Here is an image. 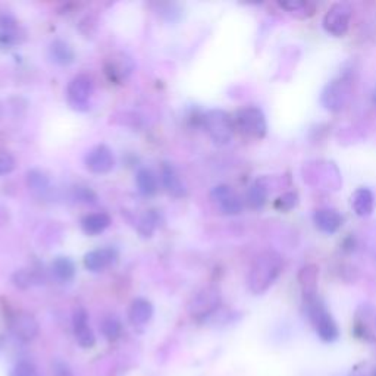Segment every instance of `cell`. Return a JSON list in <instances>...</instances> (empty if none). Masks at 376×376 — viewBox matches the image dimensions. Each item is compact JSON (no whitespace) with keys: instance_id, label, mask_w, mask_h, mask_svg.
Returning <instances> with one entry per match:
<instances>
[{"instance_id":"1","label":"cell","mask_w":376,"mask_h":376,"mask_svg":"<svg viewBox=\"0 0 376 376\" xmlns=\"http://www.w3.org/2000/svg\"><path fill=\"white\" fill-rule=\"evenodd\" d=\"M283 268L284 260L276 252L266 250L260 253L254 259L247 275L249 290L256 294V296L265 294L275 284L278 278H280Z\"/></svg>"},{"instance_id":"2","label":"cell","mask_w":376,"mask_h":376,"mask_svg":"<svg viewBox=\"0 0 376 376\" xmlns=\"http://www.w3.org/2000/svg\"><path fill=\"white\" fill-rule=\"evenodd\" d=\"M304 296V313L313 326L316 335L323 342H335L339 338V328L332 318L331 312L323 303V300L318 296V292L303 294Z\"/></svg>"},{"instance_id":"3","label":"cell","mask_w":376,"mask_h":376,"mask_svg":"<svg viewBox=\"0 0 376 376\" xmlns=\"http://www.w3.org/2000/svg\"><path fill=\"white\" fill-rule=\"evenodd\" d=\"M203 125L210 140L216 145H226L234 137V119L222 109H212L205 113Z\"/></svg>"},{"instance_id":"4","label":"cell","mask_w":376,"mask_h":376,"mask_svg":"<svg viewBox=\"0 0 376 376\" xmlns=\"http://www.w3.org/2000/svg\"><path fill=\"white\" fill-rule=\"evenodd\" d=\"M222 304L219 290L214 287H206L195 292L188 303V315L197 322H203L214 316Z\"/></svg>"},{"instance_id":"5","label":"cell","mask_w":376,"mask_h":376,"mask_svg":"<svg viewBox=\"0 0 376 376\" xmlns=\"http://www.w3.org/2000/svg\"><path fill=\"white\" fill-rule=\"evenodd\" d=\"M234 125L241 134L250 138H264L268 133V124L264 112L256 106L240 109L234 117Z\"/></svg>"},{"instance_id":"6","label":"cell","mask_w":376,"mask_h":376,"mask_svg":"<svg viewBox=\"0 0 376 376\" xmlns=\"http://www.w3.org/2000/svg\"><path fill=\"white\" fill-rule=\"evenodd\" d=\"M93 93V79L86 74H79L70 81L67 87V102L74 110L84 112L90 108Z\"/></svg>"},{"instance_id":"7","label":"cell","mask_w":376,"mask_h":376,"mask_svg":"<svg viewBox=\"0 0 376 376\" xmlns=\"http://www.w3.org/2000/svg\"><path fill=\"white\" fill-rule=\"evenodd\" d=\"M354 335L368 344H376V307L363 303L357 307L353 319Z\"/></svg>"},{"instance_id":"8","label":"cell","mask_w":376,"mask_h":376,"mask_svg":"<svg viewBox=\"0 0 376 376\" xmlns=\"http://www.w3.org/2000/svg\"><path fill=\"white\" fill-rule=\"evenodd\" d=\"M351 91L350 79L347 77H339L332 79L331 83L326 84L322 91L320 102L326 110L339 112L349 102Z\"/></svg>"},{"instance_id":"9","label":"cell","mask_w":376,"mask_h":376,"mask_svg":"<svg viewBox=\"0 0 376 376\" xmlns=\"http://www.w3.org/2000/svg\"><path fill=\"white\" fill-rule=\"evenodd\" d=\"M351 20V8L347 4H335L323 16V28L334 37L347 34Z\"/></svg>"},{"instance_id":"10","label":"cell","mask_w":376,"mask_h":376,"mask_svg":"<svg viewBox=\"0 0 376 376\" xmlns=\"http://www.w3.org/2000/svg\"><path fill=\"white\" fill-rule=\"evenodd\" d=\"M9 330L12 335L21 342H31L40 332V325L34 315L28 312L15 313L9 320Z\"/></svg>"},{"instance_id":"11","label":"cell","mask_w":376,"mask_h":376,"mask_svg":"<svg viewBox=\"0 0 376 376\" xmlns=\"http://www.w3.org/2000/svg\"><path fill=\"white\" fill-rule=\"evenodd\" d=\"M136 68L134 60L124 52L113 53L105 62V74L115 84H122Z\"/></svg>"},{"instance_id":"12","label":"cell","mask_w":376,"mask_h":376,"mask_svg":"<svg viewBox=\"0 0 376 376\" xmlns=\"http://www.w3.org/2000/svg\"><path fill=\"white\" fill-rule=\"evenodd\" d=\"M210 199L225 215H238L242 212V200L230 186H216L210 191Z\"/></svg>"},{"instance_id":"13","label":"cell","mask_w":376,"mask_h":376,"mask_svg":"<svg viewBox=\"0 0 376 376\" xmlns=\"http://www.w3.org/2000/svg\"><path fill=\"white\" fill-rule=\"evenodd\" d=\"M86 168L96 175L109 174L115 167V156L105 144H99L86 155Z\"/></svg>"},{"instance_id":"14","label":"cell","mask_w":376,"mask_h":376,"mask_svg":"<svg viewBox=\"0 0 376 376\" xmlns=\"http://www.w3.org/2000/svg\"><path fill=\"white\" fill-rule=\"evenodd\" d=\"M72 331L78 344L83 349H91L96 344V335L89 323V315L84 307H77L72 313Z\"/></svg>"},{"instance_id":"15","label":"cell","mask_w":376,"mask_h":376,"mask_svg":"<svg viewBox=\"0 0 376 376\" xmlns=\"http://www.w3.org/2000/svg\"><path fill=\"white\" fill-rule=\"evenodd\" d=\"M118 260V252L113 247H102L89 252L84 256V266L90 272H102Z\"/></svg>"},{"instance_id":"16","label":"cell","mask_w":376,"mask_h":376,"mask_svg":"<svg viewBox=\"0 0 376 376\" xmlns=\"http://www.w3.org/2000/svg\"><path fill=\"white\" fill-rule=\"evenodd\" d=\"M313 222L319 231L325 234H335L342 225V218L335 209L320 207L315 210Z\"/></svg>"},{"instance_id":"17","label":"cell","mask_w":376,"mask_h":376,"mask_svg":"<svg viewBox=\"0 0 376 376\" xmlns=\"http://www.w3.org/2000/svg\"><path fill=\"white\" fill-rule=\"evenodd\" d=\"M160 175H162L163 187H165V190L172 195V197H175V199L186 197V195H187V187H186L181 176L178 175V172L175 171L174 167L165 163V165L162 167Z\"/></svg>"},{"instance_id":"18","label":"cell","mask_w":376,"mask_h":376,"mask_svg":"<svg viewBox=\"0 0 376 376\" xmlns=\"http://www.w3.org/2000/svg\"><path fill=\"white\" fill-rule=\"evenodd\" d=\"M153 312H155L153 304L147 299L138 297L131 303L129 310H128V318L133 325L141 326L150 322V319L153 318Z\"/></svg>"},{"instance_id":"19","label":"cell","mask_w":376,"mask_h":376,"mask_svg":"<svg viewBox=\"0 0 376 376\" xmlns=\"http://www.w3.org/2000/svg\"><path fill=\"white\" fill-rule=\"evenodd\" d=\"M351 206H353L357 216H361V218L370 216L372 212H373V207H375L373 193L365 187L356 190L353 194V197H351Z\"/></svg>"},{"instance_id":"20","label":"cell","mask_w":376,"mask_h":376,"mask_svg":"<svg viewBox=\"0 0 376 376\" xmlns=\"http://www.w3.org/2000/svg\"><path fill=\"white\" fill-rule=\"evenodd\" d=\"M110 222H112L110 216L105 214V212H96V214H90L83 218V221H81V228H83V231L87 235L94 237L105 233L109 228Z\"/></svg>"},{"instance_id":"21","label":"cell","mask_w":376,"mask_h":376,"mask_svg":"<svg viewBox=\"0 0 376 376\" xmlns=\"http://www.w3.org/2000/svg\"><path fill=\"white\" fill-rule=\"evenodd\" d=\"M27 184L37 197H47L52 191L51 179L40 169H31L27 172Z\"/></svg>"},{"instance_id":"22","label":"cell","mask_w":376,"mask_h":376,"mask_svg":"<svg viewBox=\"0 0 376 376\" xmlns=\"http://www.w3.org/2000/svg\"><path fill=\"white\" fill-rule=\"evenodd\" d=\"M77 272L74 260L65 256H59L52 261V273L59 283H70L74 280Z\"/></svg>"},{"instance_id":"23","label":"cell","mask_w":376,"mask_h":376,"mask_svg":"<svg viewBox=\"0 0 376 376\" xmlns=\"http://www.w3.org/2000/svg\"><path fill=\"white\" fill-rule=\"evenodd\" d=\"M22 37L21 28L15 20L9 18V16H4L0 20V43H4L5 46H13L20 43Z\"/></svg>"},{"instance_id":"24","label":"cell","mask_w":376,"mask_h":376,"mask_svg":"<svg viewBox=\"0 0 376 376\" xmlns=\"http://www.w3.org/2000/svg\"><path fill=\"white\" fill-rule=\"evenodd\" d=\"M48 55L51 59L58 65H71L75 59L74 48L63 40H55L48 47Z\"/></svg>"},{"instance_id":"25","label":"cell","mask_w":376,"mask_h":376,"mask_svg":"<svg viewBox=\"0 0 376 376\" xmlns=\"http://www.w3.org/2000/svg\"><path fill=\"white\" fill-rule=\"evenodd\" d=\"M137 188L143 195H153L157 193V176L153 171L141 168L136 175Z\"/></svg>"},{"instance_id":"26","label":"cell","mask_w":376,"mask_h":376,"mask_svg":"<svg viewBox=\"0 0 376 376\" xmlns=\"http://www.w3.org/2000/svg\"><path fill=\"white\" fill-rule=\"evenodd\" d=\"M266 199H268V187L264 183V179H257V181H254L247 190L246 200L252 209H261L265 206Z\"/></svg>"},{"instance_id":"27","label":"cell","mask_w":376,"mask_h":376,"mask_svg":"<svg viewBox=\"0 0 376 376\" xmlns=\"http://www.w3.org/2000/svg\"><path fill=\"white\" fill-rule=\"evenodd\" d=\"M12 281L15 287L27 290V288H31L32 285L40 284V276L36 271H32V269H21L13 273Z\"/></svg>"},{"instance_id":"28","label":"cell","mask_w":376,"mask_h":376,"mask_svg":"<svg viewBox=\"0 0 376 376\" xmlns=\"http://www.w3.org/2000/svg\"><path fill=\"white\" fill-rule=\"evenodd\" d=\"M101 331L108 341H117L122 334V325L118 318L106 316L101 323Z\"/></svg>"},{"instance_id":"29","label":"cell","mask_w":376,"mask_h":376,"mask_svg":"<svg viewBox=\"0 0 376 376\" xmlns=\"http://www.w3.org/2000/svg\"><path fill=\"white\" fill-rule=\"evenodd\" d=\"M280 6L290 13H294L300 16V18H304V16L313 15L315 6L309 2H302V0H288V2H280Z\"/></svg>"},{"instance_id":"30","label":"cell","mask_w":376,"mask_h":376,"mask_svg":"<svg viewBox=\"0 0 376 376\" xmlns=\"http://www.w3.org/2000/svg\"><path fill=\"white\" fill-rule=\"evenodd\" d=\"M159 226V215L156 210H147L138 223V231L143 237H150Z\"/></svg>"},{"instance_id":"31","label":"cell","mask_w":376,"mask_h":376,"mask_svg":"<svg viewBox=\"0 0 376 376\" xmlns=\"http://www.w3.org/2000/svg\"><path fill=\"white\" fill-rule=\"evenodd\" d=\"M316 281H318V271L315 266H307L300 273V283L303 287V294L316 292Z\"/></svg>"},{"instance_id":"32","label":"cell","mask_w":376,"mask_h":376,"mask_svg":"<svg viewBox=\"0 0 376 376\" xmlns=\"http://www.w3.org/2000/svg\"><path fill=\"white\" fill-rule=\"evenodd\" d=\"M9 376H40L36 365L28 361H21L13 366Z\"/></svg>"},{"instance_id":"33","label":"cell","mask_w":376,"mask_h":376,"mask_svg":"<svg viewBox=\"0 0 376 376\" xmlns=\"http://www.w3.org/2000/svg\"><path fill=\"white\" fill-rule=\"evenodd\" d=\"M297 203H299L297 194L290 191V193L283 194L281 197L275 202V207H276L278 210H281V212H287V210H291L292 207H296Z\"/></svg>"},{"instance_id":"34","label":"cell","mask_w":376,"mask_h":376,"mask_svg":"<svg viewBox=\"0 0 376 376\" xmlns=\"http://www.w3.org/2000/svg\"><path fill=\"white\" fill-rule=\"evenodd\" d=\"M15 157L5 149H0V175H8L15 169Z\"/></svg>"},{"instance_id":"35","label":"cell","mask_w":376,"mask_h":376,"mask_svg":"<svg viewBox=\"0 0 376 376\" xmlns=\"http://www.w3.org/2000/svg\"><path fill=\"white\" fill-rule=\"evenodd\" d=\"M52 373L53 376H74L71 366L63 361H55L52 365Z\"/></svg>"},{"instance_id":"36","label":"cell","mask_w":376,"mask_h":376,"mask_svg":"<svg viewBox=\"0 0 376 376\" xmlns=\"http://www.w3.org/2000/svg\"><path fill=\"white\" fill-rule=\"evenodd\" d=\"M370 376H376V368L372 370V375Z\"/></svg>"}]
</instances>
